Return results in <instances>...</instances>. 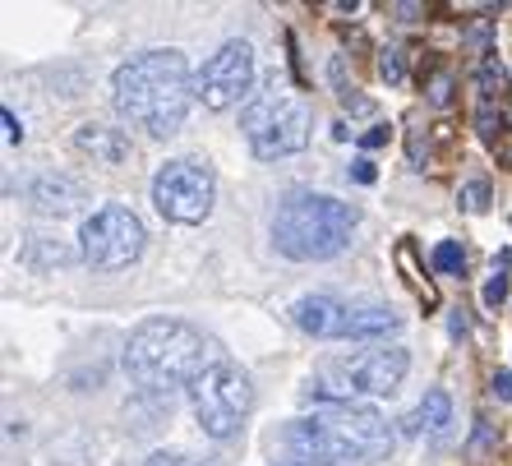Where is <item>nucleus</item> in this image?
<instances>
[{
  "label": "nucleus",
  "instance_id": "18",
  "mask_svg": "<svg viewBox=\"0 0 512 466\" xmlns=\"http://www.w3.org/2000/svg\"><path fill=\"white\" fill-rule=\"evenodd\" d=\"M429 263H434V273H443V277H462L466 273V250L457 245V240H439Z\"/></svg>",
  "mask_w": 512,
  "mask_h": 466
},
{
  "label": "nucleus",
  "instance_id": "26",
  "mask_svg": "<svg viewBox=\"0 0 512 466\" xmlns=\"http://www.w3.org/2000/svg\"><path fill=\"white\" fill-rule=\"evenodd\" d=\"M480 93H494V84H503V70H499V60H485V65H480Z\"/></svg>",
  "mask_w": 512,
  "mask_h": 466
},
{
  "label": "nucleus",
  "instance_id": "10",
  "mask_svg": "<svg viewBox=\"0 0 512 466\" xmlns=\"http://www.w3.org/2000/svg\"><path fill=\"white\" fill-rule=\"evenodd\" d=\"M346 379H351V388L365 397H388L402 388L406 370H411V356H406V347H370L360 351V356H351L342 365Z\"/></svg>",
  "mask_w": 512,
  "mask_h": 466
},
{
  "label": "nucleus",
  "instance_id": "22",
  "mask_svg": "<svg viewBox=\"0 0 512 466\" xmlns=\"http://www.w3.org/2000/svg\"><path fill=\"white\" fill-rule=\"evenodd\" d=\"M503 300H508V273H494L485 282V310H499Z\"/></svg>",
  "mask_w": 512,
  "mask_h": 466
},
{
  "label": "nucleus",
  "instance_id": "5",
  "mask_svg": "<svg viewBox=\"0 0 512 466\" xmlns=\"http://www.w3.org/2000/svg\"><path fill=\"white\" fill-rule=\"evenodd\" d=\"M190 407H194V425L208 439H236L245 416L254 411L250 374L240 370L236 360H217L213 370L190 388Z\"/></svg>",
  "mask_w": 512,
  "mask_h": 466
},
{
  "label": "nucleus",
  "instance_id": "8",
  "mask_svg": "<svg viewBox=\"0 0 512 466\" xmlns=\"http://www.w3.org/2000/svg\"><path fill=\"white\" fill-rule=\"evenodd\" d=\"M194 97L208 111H231L240 97H254V47L231 37L194 70Z\"/></svg>",
  "mask_w": 512,
  "mask_h": 466
},
{
  "label": "nucleus",
  "instance_id": "24",
  "mask_svg": "<svg viewBox=\"0 0 512 466\" xmlns=\"http://www.w3.org/2000/svg\"><path fill=\"white\" fill-rule=\"evenodd\" d=\"M148 466H222V462H203V457H190V453H157Z\"/></svg>",
  "mask_w": 512,
  "mask_h": 466
},
{
  "label": "nucleus",
  "instance_id": "2",
  "mask_svg": "<svg viewBox=\"0 0 512 466\" xmlns=\"http://www.w3.org/2000/svg\"><path fill=\"white\" fill-rule=\"evenodd\" d=\"M217 356L213 337L194 328L190 319L176 314H153L125 342V374L143 393H176V388H194L203 374L213 370Z\"/></svg>",
  "mask_w": 512,
  "mask_h": 466
},
{
  "label": "nucleus",
  "instance_id": "13",
  "mask_svg": "<svg viewBox=\"0 0 512 466\" xmlns=\"http://www.w3.org/2000/svg\"><path fill=\"white\" fill-rule=\"evenodd\" d=\"M74 148H79V153H88L93 162H102V167H120V162H130V157H134L130 134L120 130V125H102V120L79 125V130H74Z\"/></svg>",
  "mask_w": 512,
  "mask_h": 466
},
{
  "label": "nucleus",
  "instance_id": "7",
  "mask_svg": "<svg viewBox=\"0 0 512 466\" xmlns=\"http://www.w3.org/2000/svg\"><path fill=\"white\" fill-rule=\"evenodd\" d=\"M217 204V171L199 157H171L153 176V208L176 227H199L208 222Z\"/></svg>",
  "mask_w": 512,
  "mask_h": 466
},
{
  "label": "nucleus",
  "instance_id": "28",
  "mask_svg": "<svg viewBox=\"0 0 512 466\" xmlns=\"http://www.w3.org/2000/svg\"><path fill=\"white\" fill-rule=\"evenodd\" d=\"M0 120H5V144H24V125H19V116H14V111L10 107H5V111H0Z\"/></svg>",
  "mask_w": 512,
  "mask_h": 466
},
{
  "label": "nucleus",
  "instance_id": "30",
  "mask_svg": "<svg viewBox=\"0 0 512 466\" xmlns=\"http://www.w3.org/2000/svg\"><path fill=\"white\" fill-rule=\"evenodd\" d=\"M388 144V125H374V130L360 134V148H383Z\"/></svg>",
  "mask_w": 512,
  "mask_h": 466
},
{
  "label": "nucleus",
  "instance_id": "15",
  "mask_svg": "<svg viewBox=\"0 0 512 466\" xmlns=\"http://www.w3.org/2000/svg\"><path fill=\"white\" fill-rule=\"evenodd\" d=\"M79 259V250H70L60 236H28V245L19 250V263L33 273H51V268H70Z\"/></svg>",
  "mask_w": 512,
  "mask_h": 466
},
{
  "label": "nucleus",
  "instance_id": "17",
  "mask_svg": "<svg viewBox=\"0 0 512 466\" xmlns=\"http://www.w3.org/2000/svg\"><path fill=\"white\" fill-rule=\"evenodd\" d=\"M411 259H416V245H411V240H402V245H397V263L406 268V282L416 287V296H425V305H439V296H434V287H429V277L420 273Z\"/></svg>",
  "mask_w": 512,
  "mask_h": 466
},
{
  "label": "nucleus",
  "instance_id": "23",
  "mask_svg": "<svg viewBox=\"0 0 512 466\" xmlns=\"http://www.w3.org/2000/svg\"><path fill=\"white\" fill-rule=\"evenodd\" d=\"M489 148H494V157H499L503 167L512 171V125H499V134L489 139Z\"/></svg>",
  "mask_w": 512,
  "mask_h": 466
},
{
  "label": "nucleus",
  "instance_id": "9",
  "mask_svg": "<svg viewBox=\"0 0 512 466\" xmlns=\"http://www.w3.org/2000/svg\"><path fill=\"white\" fill-rule=\"evenodd\" d=\"M314 416H319L323 425H328V430L360 457V462L388 457V448H393V425H388L374 407H360V402L356 407H319Z\"/></svg>",
  "mask_w": 512,
  "mask_h": 466
},
{
  "label": "nucleus",
  "instance_id": "20",
  "mask_svg": "<svg viewBox=\"0 0 512 466\" xmlns=\"http://www.w3.org/2000/svg\"><path fill=\"white\" fill-rule=\"evenodd\" d=\"M379 74L388 79V84H402V79H406L402 47H383V51H379Z\"/></svg>",
  "mask_w": 512,
  "mask_h": 466
},
{
  "label": "nucleus",
  "instance_id": "4",
  "mask_svg": "<svg viewBox=\"0 0 512 466\" xmlns=\"http://www.w3.org/2000/svg\"><path fill=\"white\" fill-rule=\"evenodd\" d=\"M240 134L259 162H277V157H291L310 144L314 134V116L310 102L300 97L296 84L286 79H268L263 88H254V97L240 111Z\"/></svg>",
  "mask_w": 512,
  "mask_h": 466
},
{
  "label": "nucleus",
  "instance_id": "1",
  "mask_svg": "<svg viewBox=\"0 0 512 466\" xmlns=\"http://www.w3.org/2000/svg\"><path fill=\"white\" fill-rule=\"evenodd\" d=\"M194 97V70L180 51H143L111 74V107L120 120L153 139H171L185 125Z\"/></svg>",
  "mask_w": 512,
  "mask_h": 466
},
{
  "label": "nucleus",
  "instance_id": "19",
  "mask_svg": "<svg viewBox=\"0 0 512 466\" xmlns=\"http://www.w3.org/2000/svg\"><path fill=\"white\" fill-rule=\"evenodd\" d=\"M489 199H494V190H489L485 176H471L462 190H457V204H462L466 213H489Z\"/></svg>",
  "mask_w": 512,
  "mask_h": 466
},
{
  "label": "nucleus",
  "instance_id": "16",
  "mask_svg": "<svg viewBox=\"0 0 512 466\" xmlns=\"http://www.w3.org/2000/svg\"><path fill=\"white\" fill-rule=\"evenodd\" d=\"M448 425H453V397L443 393V388H429V393L420 397V407L402 420V430H406V434H420V430L443 434Z\"/></svg>",
  "mask_w": 512,
  "mask_h": 466
},
{
  "label": "nucleus",
  "instance_id": "21",
  "mask_svg": "<svg viewBox=\"0 0 512 466\" xmlns=\"http://www.w3.org/2000/svg\"><path fill=\"white\" fill-rule=\"evenodd\" d=\"M429 102H434V107H448V102H453V74L448 70H439L429 79Z\"/></svg>",
  "mask_w": 512,
  "mask_h": 466
},
{
  "label": "nucleus",
  "instance_id": "14",
  "mask_svg": "<svg viewBox=\"0 0 512 466\" xmlns=\"http://www.w3.org/2000/svg\"><path fill=\"white\" fill-rule=\"evenodd\" d=\"M397 328H402V314L388 310V305H351L342 342H374V337H388Z\"/></svg>",
  "mask_w": 512,
  "mask_h": 466
},
{
  "label": "nucleus",
  "instance_id": "29",
  "mask_svg": "<svg viewBox=\"0 0 512 466\" xmlns=\"http://www.w3.org/2000/svg\"><path fill=\"white\" fill-rule=\"evenodd\" d=\"M466 42H471L476 51H489V19H480V24L466 33Z\"/></svg>",
  "mask_w": 512,
  "mask_h": 466
},
{
  "label": "nucleus",
  "instance_id": "6",
  "mask_svg": "<svg viewBox=\"0 0 512 466\" xmlns=\"http://www.w3.org/2000/svg\"><path fill=\"white\" fill-rule=\"evenodd\" d=\"M148 245V231H143L139 213L125 204H102L97 213L84 217L79 227V263H88L93 273H120L130 268L134 259Z\"/></svg>",
  "mask_w": 512,
  "mask_h": 466
},
{
  "label": "nucleus",
  "instance_id": "12",
  "mask_svg": "<svg viewBox=\"0 0 512 466\" xmlns=\"http://www.w3.org/2000/svg\"><path fill=\"white\" fill-rule=\"evenodd\" d=\"M346 314H351V305H342L337 296H300L296 305H291V319H296L300 333L310 337H337L342 342V328H346Z\"/></svg>",
  "mask_w": 512,
  "mask_h": 466
},
{
  "label": "nucleus",
  "instance_id": "25",
  "mask_svg": "<svg viewBox=\"0 0 512 466\" xmlns=\"http://www.w3.org/2000/svg\"><path fill=\"white\" fill-rule=\"evenodd\" d=\"M346 176L356 180V185H374V176H379V171H374V162H370V157H356V162L346 167Z\"/></svg>",
  "mask_w": 512,
  "mask_h": 466
},
{
  "label": "nucleus",
  "instance_id": "27",
  "mask_svg": "<svg viewBox=\"0 0 512 466\" xmlns=\"http://www.w3.org/2000/svg\"><path fill=\"white\" fill-rule=\"evenodd\" d=\"M489 393L499 397V402H512V370H494V379H489Z\"/></svg>",
  "mask_w": 512,
  "mask_h": 466
},
{
  "label": "nucleus",
  "instance_id": "11",
  "mask_svg": "<svg viewBox=\"0 0 512 466\" xmlns=\"http://www.w3.org/2000/svg\"><path fill=\"white\" fill-rule=\"evenodd\" d=\"M24 199H28V208H33L37 217H70L74 208L84 204V185H79V180H70V176L47 171V176L28 180Z\"/></svg>",
  "mask_w": 512,
  "mask_h": 466
},
{
  "label": "nucleus",
  "instance_id": "3",
  "mask_svg": "<svg viewBox=\"0 0 512 466\" xmlns=\"http://www.w3.org/2000/svg\"><path fill=\"white\" fill-rule=\"evenodd\" d=\"M360 227V213L346 199L319 190H291L273 213V245L282 259L323 263L351 245Z\"/></svg>",
  "mask_w": 512,
  "mask_h": 466
},
{
  "label": "nucleus",
  "instance_id": "31",
  "mask_svg": "<svg viewBox=\"0 0 512 466\" xmlns=\"http://www.w3.org/2000/svg\"><path fill=\"white\" fill-rule=\"evenodd\" d=\"M282 466H314V462H291V457H286V462Z\"/></svg>",
  "mask_w": 512,
  "mask_h": 466
}]
</instances>
